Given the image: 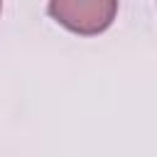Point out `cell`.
<instances>
[{
	"mask_svg": "<svg viewBox=\"0 0 157 157\" xmlns=\"http://www.w3.org/2000/svg\"><path fill=\"white\" fill-rule=\"evenodd\" d=\"M49 15L76 34H101L118 15V0H49Z\"/></svg>",
	"mask_w": 157,
	"mask_h": 157,
	"instance_id": "obj_1",
	"label": "cell"
},
{
	"mask_svg": "<svg viewBox=\"0 0 157 157\" xmlns=\"http://www.w3.org/2000/svg\"><path fill=\"white\" fill-rule=\"evenodd\" d=\"M0 7H2V0H0Z\"/></svg>",
	"mask_w": 157,
	"mask_h": 157,
	"instance_id": "obj_2",
	"label": "cell"
}]
</instances>
